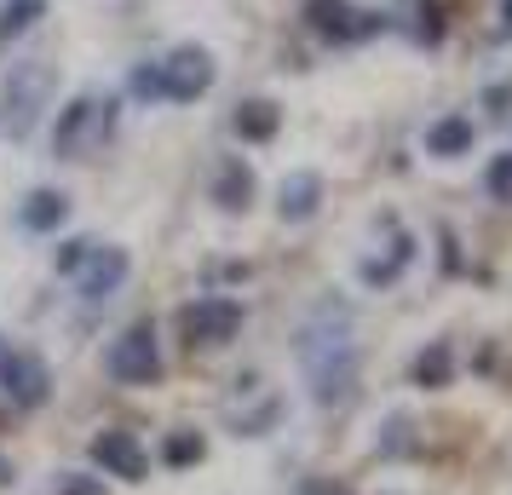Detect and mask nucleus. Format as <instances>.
Listing matches in <instances>:
<instances>
[{"instance_id":"1","label":"nucleus","mask_w":512,"mask_h":495,"mask_svg":"<svg viewBox=\"0 0 512 495\" xmlns=\"http://www.w3.org/2000/svg\"><path fill=\"white\" fill-rule=\"evenodd\" d=\"M300 369H305L311 398L323 403V409L351 398V386H357V329H351V311L340 300H323V306L305 317Z\"/></svg>"},{"instance_id":"7","label":"nucleus","mask_w":512,"mask_h":495,"mask_svg":"<svg viewBox=\"0 0 512 495\" xmlns=\"http://www.w3.org/2000/svg\"><path fill=\"white\" fill-rule=\"evenodd\" d=\"M236 329H242V306L225 300V294H208V300L185 306L190 346H225V340H236Z\"/></svg>"},{"instance_id":"22","label":"nucleus","mask_w":512,"mask_h":495,"mask_svg":"<svg viewBox=\"0 0 512 495\" xmlns=\"http://www.w3.org/2000/svg\"><path fill=\"white\" fill-rule=\"evenodd\" d=\"M489 190H495V196H507L512 190V156H501V162L489 167Z\"/></svg>"},{"instance_id":"20","label":"nucleus","mask_w":512,"mask_h":495,"mask_svg":"<svg viewBox=\"0 0 512 495\" xmlns=\"http://www.w3.org/2000/svg\"><path fill=\"white\" fill-rule=\"evenodd\" d=\"M167 461H173V467H190V461H202V438H196V432H179V438H167Z\"/></svg>"},{"instance_id":"24","label":"nucleus","mask_w":512,"mask_h":495,"mask_svg":"<svg viewBox=\"0 0 512 495\" xmlns=\"http://www.w3.org/2000/svg\"><path fill=\"white\" fill-rule=\"evenodd\" d=\"M64 495H93V484H70V490H64Z\"/></svg>"},{"instance_id":"21","label":"nucleus","mask_w":512,"mask_h":495,"mask_svg":"<svg viewBox=\"0 0 512 495\" xmlns=\"http://www.w3.org/2000/svg\"><path fill=\"white\" fill-rule=\"evenodd\" d=\"M133 93H139V98H162V75H156V64L133 70Z\"/></svg>"},{"instance_id":"13","label":"nucleus","mask_w":512,"mask_h":495,"mask_svg":"<svg viewBox=\"0 0 512 495\" xmlns=\"http://www.w3.org/2000/svg\"><path fill=\"white\" fill-rule=\"evenodd\" d=\"M472 139H478L472 116H443V121H432L426 150H432V156H466V150H472Z\"/></svg>"},{"instance_id":"19","label":"nucleus","mask_w":512,"mask_h":495,"mask_svg":"<svg viewBox=\"0 0 512 495\" xmlns=\"http://www.w3.org/2000/svg\"><path fill=\"white\" fill-rule=\"evenodd\" d=\"M93 248H98V242H87V236H70V242H58V271H81Z\"/></svg>"},{"instance_id":"16","label":"nucleus","mask_w":512,"mask_h":495,"mask_svg":"<svg viewBox=\"0 0 512 495\" xmlns=\"http://www.w3.org/2000/svg\"><path fill=\"white\" fill-rule=\"evenodd\" d=\"M449 369H455L449 340H432V346L415 357V386H449Z\"/></svg>"},{"instance_id":"8","label":"nucleus","mask_w":512,"mask_h":495,"mask_svg":"<svg viewBox=\"0 0 512 495\" xmlns=\"http://www.w3.org/2000/svg\"><path fill=\"white\" fill-rule=\"evenodd\" d=\"M93 461L110 472V478H121V484H139L144 472H150V455H144V444L133 438V432H98Z\"/></svg>"},{"instance_id":"2","label":"nucleus","mask_w":512,"mask_h":495,"mask_svg":"<svg viewBox=\"0 0 512 495\" xmlns=\"http://www.w3.org/2000/svg\"><path fill=\"white\" fill-rule=\"evenodd\" d=\"M52 98V64H12L6 87H0V139H29L35 121Z\"/></svg>"},{"instance_id":"17","label":"nucleus","mask_w":512,"mask_h":495,"mask_svg":"<svg viewBox=\"0 0 512 495\" xmlns=\"http://www.w3.org/2000/svg\"><path fill=\"white\" fill-rule=\"evenodd\" d=\"M41 12H47V0H0V41H18Z\"/></svg>"},{"instance_id":"3","label":"nucleus","mask_w":512,"mask_h":495,"mask_svg":"<svg viewBox=\"0 0 512 495\" xmlns=\"http://www.w3.org/2000/svg\"><path fill=\"white\" fill-rule=\"evenodd\" d=\"M116 127V98H98V93H81L58 110V133H52V150L64 162H87L98 144L110 139Z\"/></svg>"},{"instance_id":"6","label":"nucleus","mask_w":512,"mask_h":495,"mask_svg":"<svg viewBox=\"0 0 512 495\" xmlns=\"http://www.w3.org/2000/svg\"><path fill=\"white\" fill-rule=\"evenodd\" d=\"M47 386H52V375H47L41 357L0 340V392H6V398L24 403V409H35V403H47Z\"/></svg>"},{"instance_id":"25","label":"nucleus","mask_w":512,"mask_h":495,"mask_svg":"<svg viewBox=\"0 0 512 495\" xmlns=\"http://www.w3.org/2000/svg\"><path fill=\"white\" fill-rule=\"evenodd\" d=\"M501 12H507V24H512V0H501Z\"/></svg>"},{"instance_id":"23","label":"nucleus","mask_w":512,"mask_h":495,"mask_svg":"<svg viewBox=\"0 0 512 495\" xmlns=\"http://www.w3.org/2000/svg\"><path fill=\"white\" fill-rule=\"evenodd\" d=\"M305 495H340V490H334V484H311Z\"/></svg>"},{"instance_id":"15","label":"nucleus","mask_w":512,"mask_h":495,"mask_svg":"<svg viewBox=\"0 0 512 495\" xmlns=\"http://www.w3.org/2000/svg\"><path fill=\"white\" fill-rule=\"evenodd\" d=\"M248 196H254V173H248L242 162H225L219 167V185H213V202H219L225 213H242Z\"/></svg>"},{"instance_id":"10","label":"nucleus","mask_w":512,"mask_h":495,"mask_svg":"<svg viewBox=\"0 0 512 495\" xmlns=\"http://www.w3.org/2000/svg\"><path fill=\"white\" fill-rule=\"evenodd\" d=\"M311 29L328 41H357L374 29V12H351L346 0H311Z\"/></svg>"},{"instance_id":"9","label":"nucleus","mask_w":512,"mask_h":495,"mask_svg":"<svg viewBox=\"0 0 512 495\" xmlns=\"http://www.w3.org/2000/svg\"><path fill=\"white\" fill-rule=\"evenodd\" d=\"M75 283H81V300H110L127 283V248H93Z\"/></svg>"},{"instance_id":"11","label":"nucleus","mask_w":512,"mask_h":495,"mask_svg":"<svg viewBox=\"0 0 512 495\" xmlns=\"http://www.w3.org/2000/svg\"><path fill=\"white\" fill-rule=\"evenodd\" d=\"M317 202H323V179H317V173H288V179H282V219H294V225H300V219H311V213H317Z\"/></svg>"},{"instance_id":"5","label":"nucleus","mask_w":512,"mask_h":495,"mask_svg":"<svg viewBox=\"0 0 512 495\" xmlns=\"http://www.w3.org/2000/svg\"><path fill=\"white\" fill-rule=\"evenodd\" d=\"M110 375H116L121 386H150V380L162 375V352H156V329H150V323H133V329L110 346Z\"/></svg>"},{"instance_id":"4","label":"nucleus","mask_w":512,"mask_h":495,"mask_svg":"<svg viewBox=\"0 0 512 495\" xmlns=\"http://www.w3.org/2000/svg\"><path fill=\"white\" fill-rule=\"evenodd\" d=\"M156 75H162L167 104H190V98H202L213 87V58H208V47H179L156 64Z\"/></svg>"},{"instance_id":"12","label":"nucleus","mask_w":512,"mask_h":495,"mask_svg":"<svg viewBox=\"0 0 512 495\" xmlns=\"http://www.w3.org/2000/svg\"><path fill=\"white\" fill-rule=\"evenodd\" d=\"M277 127H282V110L271 104V98H248V104H236V133H242L248 144L277 139Z\"/></svg>"},{"instance_id":"14","label":"nucleus","mask_w":512,"mask_h":495,"mask_svg":"<svg viewBox=\"0 0 512 495\" xmlns=\"http://www.w3.org/2000/svg\"><path fill=\"white\" fill-rule=\"evenodd\" d=\"M64 219H70V196H64V190H35V196L24 202L29 231H58Z\"/></svg>"},{"instance_id":"18","label":"nucleus","mask_w":512,"mask_h":495,"mask_svg":"<svg viewBox=\"0 0 512 495\" xmlns=\"http://www.w3.org/2000/svg\"><path fill=\"white\" fill-rule=\"evenodd\" d=\"M403 265H409V236H403V242L392 248V260H386V265H380V260L363 265V283H392V277L403 271Z\"/></svg>"}]
</instances>
